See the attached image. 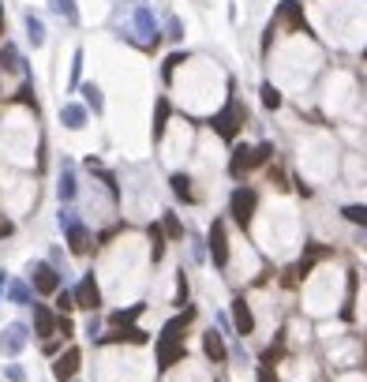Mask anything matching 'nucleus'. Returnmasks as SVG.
Here are the masks:
<instances>
[{"label":"nucleus","mask_w":367,"mask_h":382,"mask_svg":"<svg viewBox=\"0 0 367 382\" xmlns=\"http://www.w3.org/2000/svg\"><path fill=\"white\" fill-rule=\"evenodd\" d=\"M135 23H139V30H142V34H147V38H154V42H157V27H154V19H150V12H147V8H135Z\"/></svg>","instance_id":"nucleus-21"},{"label":"nucleus","mask_w":367,"mask_h":382,"mask_svg":"<svg viewBox=\"0 0 367 382\" xmlns=\"http://www.w3.org/2000/svg\"><path fill=\"white\" fill-rule=\"evenodd\" d=\"M270 157H274V147H270V142H259V147H236L233 150V162H229V173L240 180L251 169H262Z\"/></svg>","instance_id":"nucleus-1"},{"label":"nucleus","mask_w":367,"mask_h":382,"mask_svg":"<svg viewBox=\"0 0 367 382\" xmlns=\"http://www.w3.org/2000/svg\"><path fill=\"white\" fill-rule=\"evenodd\" d=\"M30 307H34V333L38 338H53V333H57V315L45 304H30Z\"/></svg>","instance_id":"nucleus-13"},{"label":"nucleus","mask_w":367,"mask_h":382,"mask_svg":"<svg viewBox=\"0 0 367 382\" xmlns=\"http://www.w3.org/2000/svg\"><path fill=\"white\" fill-rule=\"evenodd\" d=\"M83 94H86V105H90L94 113H101V109H105V101H101V90H98L94 83H86V86H83Z\"/></svg>","instance_id":"nucleus-23"},{"label":"nucleus","mask_w":367,"mask_h":382,"mask_svg":"<svg viewBox=\"0 0 367 382\" xmlns=\"http://www.w3.org/2000/svg\"><path fill=\"white\" fill-rule=\"evenodd\" d=\"M30 285H34V292H42V296H57L64 289V277L57 274L53 262H34V266H30Z\"/></svg>","instance_id":"nucleus-4"},{"label":"nucleus","mask_w":367,"mask_h":382,"mask_svg":"<svg viewBox=\"0 0 367 382\" xmlns=\"http://www.w3.org/2000/svg\"><path fill=\"white\" fill-rule=\"evenodd\" d=\"M60 124L68 127V131H79V127H86V109H83V105H75V101L60 105Z\"/></svg>","instance_id":"nucleus-14"},{"label":"nucleus","mask_w":367,"mask_h":382,"mask_svg":"<svg viewBox=\"0 0 367 382\" xmlns=\"http://www.w3.org/2000/svg\"><path fill=\"white\" fill-rule=\"evenodd\" d=\"M262 105L266 109H281V90H277V86H262Z\"/></svg>","instance_id":"nucleus-26"},{"label":"nucleus","mask_w":367,"mask_h":382,"mask_svg":"<svg viewBox=\"0 0 367 382\" xmlns=\"http://www.w3.org/2000/svg\"><path fill=\"white\" fill-rule=\"evenodd\" d=\"M8 379H12V382H23L27 375H23V368H15V364H8Z\"/></svg>","instance_id":"nucleus-31"},{"label":"nucleus","mask_w":367,"mask_h":382,"mask_svg":"<svg viewBox=\"0 0 367 382\" xmlns=\"http://www.w3.org/2000/svg\"><path fill=\"white\" fill-rule=\"evenodd\" d=\"M169 188H173V195L184 199V203H195V188H191V177L188 173H173L169 177Z\"/></svg>","instance_id":"nucleus-15"},{"label":"nucleus","mask_w":367,"mask_h":382,"mask_svg":"<svg viewBox=\"0 0 367 382\" xmlns=\"http://www.w3.org/2000/svg\"><path fill=\"white\" fill-rule=\"evenodd\" d=\"M147 236H150V255H154V262H157L165 255V233H162V225L154 221V225L147 229Z\"/></svg>","instance_id":"nucleus-19"},{"label":"nucleus","mask_w":367,"mask_h":382,"mask_svg":"<svg viewBox=\"0 0 367 382\" xmlns=\"http://www.w3.org/2000/svg\"><path fill=\"white\" fill-rule=\"evenodd\" d=\"M364 57H367V53H364Z\"/></svg>","instance_id":"nucleus-32"},{"label":"nucleus","mask_w":367,"mask_h":382,"mask_svg":"<svg viewBox=\"0 0 367 382\" xmlns=\"http://www.w3.org/2000/svg\"><path fill=\"white\" fill-rule=\"evenodd\" d=\"M60 15H68V23H79V12H75V0H53Z\"/></svg>","instance_id":"nucleus-27"},{"label":"nucleus","mask_w":367,"mask_h":382,"mask_svg":"<svg viewBox=\"0 0 367 382\" xmlns=\"http://www.w3.org/2000/svg\"><path fill=\"white\" fill-rule=\"evenodd\" d=\"M206 244H210L214 266H218V270H229V229H225V221H221V218L210 225V236H206Z\"/></svg>","instance_id":"nucleus-5"},{"label":"nucleus","mask_w":367,"mask_h":382,"mask_svg":"<svg viewBox=\"0 0 367 382\" xmlns=\"http://www.w3.org/2000/svg\"><path fill=\"white\" fill-rule=\"evenodd\" d=\"M259 382H277L274 368H266V364H262V368H259Z\"/></svg>","instance_id":"nucleus-30"},{"label":"nucleus","mask_w":367,"mask_h":382,"mask_svg":"<svg viewBox=\"0 0 367 382\" xmlns=\"http://www.w3.org/2000/svg\"><path fill=\"white\" fill-rule=\"evenodd\" d=\"M79 368H83V353H79L75 345L64 348L57 360H53V382H71L79 375Z\"/></svg>","instance_id":"nucleus-6"},{"label":"nucleus","mask_w":367,"mask_h":382,"mask_svg":"<svg viewBox=\"0 0 367 382\" xmlns=\"http://www.w3.org/2000/svg\"><path fill=\"white\" fill-rule=\"evenodd\" d=\"M341 218H345L349 225H356V229H367V203H349V206H341Z\"/></svg>","instance_id":"nucleus-18"},{"label":"nucleus","mask_w":367,"mask_h":382,"mask_svg":"<svg viewBox=\"0 0 367 382\" xmlns=\"http://www.w3.org/2000/svg\"><path fill=\"white\" fill-rule=\"evenodd\" d=\"M135 315H142V304H131L127 311H113V322H116V326H121V322H131Z\"/></svg>","instance_id":"nucleus-29"},{"label":"nucleus","mask_w":367,"mask_h":382,"mask_svg":"<svg viewBox=\"0 0 367 382\" xmlns=\"http://www.w3.org/2000/svg\"><path fill=\"white\" fill-rule=\"evenodd\" d=\"M57 195H60V203H71V199L79 195V180H75V165H71V162H64V165H60Z\"/></svg>","instance_id":"nucleus-12"},{"label":"nucleus","mask_w":367,"mask_h":382,"mask_svg":"<svg viewBox=\"0 0 367 382\" xmlns=\"http://www.w3.org/2000/svg\"><path fill=\"white\" fill-rule=\"evenodd\" d=\"M53 300H57V311H60V315L75 311V292H71V289H60V292H57V296H53Z\"/></svg>","instance_id":"nucleus-22"},{"label":"nucleus","mask_w":367,"mask_h":382,"mask_svg":"<svg viewBox=\"0 0 367 382\" xmlns=\"http://www.w3.org/2000/svg\"><path fill=\"white\" fill-rule=\"evenodd\" d=\"M326 255H330L326 248H307V255L300 259V266H296V274H300V277H307V274H311V266H315L318 259H326Z\"/></svg>","instance_id":"nucleus-20"},{"label":"nucleus","mask_w":367,"mask_h":382,"mask_svg":"<svg viewBox=\"0 0 367 382\" xmlns=\"http://www.w3.org/2000/svg\"><path fill=\"white\" fill-rule=\"evenodd\" d=\"M173 304H177V307L188 304V274H184V270H180V277H177V296H173Z\"/></svg>","instance_id":"nucleus-28"},{"label":"nucleus","mask_w":367,"mask_h":382,"mask_svg":"<svg viewBox=\"0 0 367 382\" xmlns=\"http://www.w3.org/2000/svg\"><path fill=\"white\" fill-rule=\"evenodd\" d=\"M203 353H206V360H210V364H225V360H229L225 338H221V333L214 330V326H210V330L203 333Z\"/></svg>","instance_id":"nucleus-11"},{"label":"nucleus","mask_w":367,"mask_h":382,"mask_svg":"<svg viewBox=\"0 0 367 382\" xmlns=\"http://www.w3.org/2000/svg\"><path fill=\"white\" fill-rule=\"evenodd\" d=\"M64 240H68L71 255H86V251H90V244H94V236H90V229H86L83 221H71V225L64 229Z\"/></svg>","instance_id":"nucleus-9"},{"label":"nucleus","mask_w":367,"mask_h":382,"mask_svg":"<svg viewBox=\"0 0 367 382\" xmlns=\"http://www.w3.org/2000/svg\"><path fill=\"white\" fill-rule=\"evenodd\" d=\"M27 341H30L27 322H8L4 333H0V348H4V356H19L23 348H27Z\"/></svg>","instance_id":"nucleus-8"},{"label":"nucleus","mask_w":367,"mask_h":382,"mask_svg":"<svg viewBox=\"0 0 367 382\" xmlns=\"http://www.w3.org/2000/svg\"><path fill=\"white\" fill-rule=\"evenodd\" d=\"M162 225H165V233H169L173 240H184V225L177 221V214H173V210H165V221H162Z\"/></svg>","instance_id":"nucleus-25"},{"label":"nucleus","mask_w":367,"mask_h":382,"mask_svg":"<svg viewBox=\"0 0 367 382\" xmlns=\"http://www.w3.org/2000/svg\"><path fill=\"white\" fill-rule=\"evenodd\" d=\"M233 326H236L240 338H251V333H255V315H251V304H247L244 296L233 300Z\"/></svg>","instance_id":"nucleus-10"},{"label":"nucleus","mask_w":367,"mask_h":382,"mask_svg":"<svg viewBox=\"0 0 367 382\" xmlns=\"http://www.w3.org/2000/svg\"><path fill=\"white\" fill-rule=\"evenodd\" d=\"M247 120V113H244V105L236 98H229V105L221 109V113H214V120L210 127L221 135V139H236V131H240V124Z\"/></svg>","instance_id":"nucleus-3"},{"label":"nucleus","mask_w":367,"mask_h":382,"mask_svg":"<svg viewBox=\"0 0 367 382\" xmlns=\"http://www.w3.org/2000/svg\"><path fill=\"white\" fill-rule=\"evenodd\" d=\"M101 345H121V341H131V345H147V333L142 330H116V333H109V338H98Z\"/></svg>","instance_id":"nucleus-17"},{"label":"nucleus","mask_w":367,"mask_h":382,"mask_svg":"<svg viewBox=\"0 0 367 382\" xmlns=\"http://www.w3.org/2000/svg\"><path fill=\"white\" fill-rule=\"evenodd\" d=\"M255 210H259V191L251 184H236L233 195H229V214H233V221L240 229H247L255 221Z\"/></svg>","instance_id":"nucleus-2"},{"label":"nucleus","mask_w":367,"mask_h":382,"mask_svg":"<svg viewBox=\"0 0 367 382\" xmlns=\"http://www.w3.org/2000/svg\"><path fill=\"white\" fill-rule=\"evenodd\" d=\"M27 30H30V42H34V45L45 42V27H42V19H38V15H27Z\"/></svg>","instance_id":"nucleus-24"},{"label":"nucleus","mask_w":367,"mask_h":382,"mask_svg":"<svg viewBox=\"0 0 367 382\" xmlns=\"http://www.w3.org/2000/svg\"><path fill=\"white\" fill-rule=\"evenodd\" d=\"M8 300L19 304V307H30V304H34V292H30L27 281H8Z\"/></svg>","instance_id":"nucleus-16"},{"label":"nucleus","mask_w":367,"mask_h":382,"mask_svg":"<svg viewBox=\"0 0 367 382\" xmlns=\"http://www.w3.org/2000/svg\"><path fill=\"white\" fill-rule=\"evenodd\" d=\"M75 307H83V311H98V307H101V289H98L94 270H90V274H83V281L75 285Z\"/></svg>","instance_id":"nucleus-7"}]
</instances>
